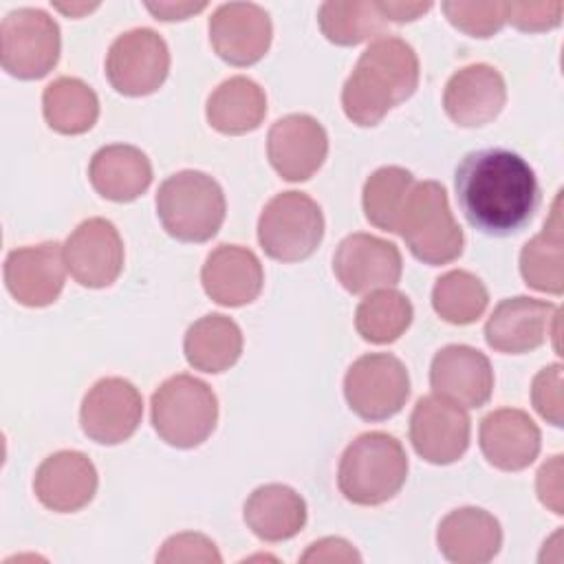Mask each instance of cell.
<instances>
[{"mask_svg": "<svg viewBox=\"0 0 564 564\" xmlns=\"http://www.w3.org/2000/svg\"><path fill=\"white\" fill-rule=\"evenodd\" d=\"M456 200L471 227L487 236H511L538 212L540 185L531 165L505 148H485L460 159Z\"/></svg>", "mask_w": 564, "mask_h": 564, "instance_id": "1", "label": "cell"}, {"mask_svg": "<svg viewBox=\"0 0 564 564\" xmlns=\"http://www.w3.org/2000/svg\"><path fill=\"white\" fill-rule=\"evenodd\" d=\"M419 86V57L394 35L377 37L357 59L341 88L346 117L357 126H377L390 108L412 97Z\"/></svg>", "mask_w": 564, "mask_h": 564, "instance_id": "2", "label": "cell"}, {"mask_svg": "<svg viewBox=\"0 0 564 564\" xmlns=\"http://www.w3.org/2000/svg\"><path fill=\"white\" fill-rule=\"evenodd\" d=\"M408 478V454L392 434L364 432L341 454L337 485L352 505L375 507L399 494Z\"/></svg>", "mask_w": 564, "mask_h": 564, "instance_id": "3", "label": "cell"}, {"mask_svg": "<svg viewBox=\"0 0 564 564\" xmlns=\"http://www.w3.org/2000/svg\"><path fill=\"white\" fill-rule=\"evenodd\" d=\"M397 234L425 264H447L463 253V229L449 212L445 187L436 181H414L401 207Z\"/></svg>", "mask_w": 564, "mask_h": 564, "instance_id": "4", "label": "cell"}, {"mask_svg": "<svg viewBox=\"0 0 564 564\" xmlns=\"http://www.w3.org/2000/svg\"><path fill=\"white\" fill-rule=\"evenodd\" d=\"M156 214L172 238L205 242L225 220V194L209 174L181 170L159 185Z\"/></svg>", "mask_w": 564, "mask_h": 564, "instance_id": "5", "label": "cell"}, {"mask_svg": "<svg viewBox=\"0 0 564 564\" xmlns=\"http://www.w3.org/2000/svg\"><path fill=\"white\" fill-rule=\"evenodd\" d=\"M150 414L156 434L167 445L189 449L214 432L218 399L205 381L183 372L165 379L154 390Z\"/></svg>", "mask_w": 564, "mask_h": 564, "instance_id": "6", "label": "cell"}, {"mask_svg": "<svg viewBox=\"0 0 564 564\" xmlns=\"http://www.w3.org/2000/svg\"><path fill=\"white\" fill-rule=\"evenodd\" d=\"M324 236L319 205L304 192L275 194L258 218V240L264 253L280 262L306 260Z\"/></svg>", "mask_w": 564, "mask_h": 564, "instance_id": "7", "label": "cell"}, {"mask_svg": "<svg viewBox=\"0 0 564 564\" xmlns=\"http://www.w3.org/2000/svg\"><path fill=\"white\" fill-rule=\"evenodd\" d=\"M59 26L42 9L9 11L0 24V62L18 79H40L59 59Z\"/></svg>", "mask_w": 564, "mask_h": 564, "instance_id": "8", "label": "cell"}, {"mask_svg": "<svg viewBox=\"0 0 564 564\" xmlns=\"http://www.w3.org/2000/svg\"><path fill=\"white\" fill-rule=\"evenodd\" d=\"M344 394L357 416L364 421H383L405 405L410 397V375L399 357L390 352H368L348 368Z\"/></svg>", "mask_w": 564, "mask_h": 564, "instance_id": "9", "label": "cell"}, {"mask_svg": "<svg viewBox=\"0 0 564 564\" xmlns=\"http://www.w3.org/2000/svg\"><path fill=\"white\" fill-rule=\"evenodd\" d=\"M170 51L165 40L148 29L121 33L108 48L106 75L112 88L128 97L154 93L167 77Z\"/></svg>", "mask_w": 564, "mask_h": 564, "instance_id": "10", "label": "cell"}, {"mask_svg": "<svg viewBox=\"0 0 564 564\" xmlns=\"http://www.w3.org/2000/svg\"><path fill=\"white\" fill-rule=\"evenodd\" d=\"M143 416L141 392L123 377L99 379L84 397L79 423L84 434L101 445L128 441Z\"/></svg>", "mask_w": 564, "mask_h": 564, "instance_id": "11", "label": "cell"}, {"mask_svg": "<svg viewBox=\"0 0 564 564\" xmlns=\"http://www.w3.org/2000/svg\"><path fill=\"white\" fill-rule=\"evenodd\" d=\"M414 452L434 465L458 460L469 445V416L465 408L438 397H421L410 416Z\"/></svg>", "mask_w": 564, "mask_h": 564, "instance_id": "12", "label": "cell"}, {"mask_svg": "<svg viewBox=\"0 0 564 564\" xmlns=\"http://www.w3.org/2000/svg\"><path fill=\"white\" fill-rule=\"evenodd\" d=\"M333 271L348 293H368L375 289H390L399 282L403 262L394 242L370 234L346 236L335 256Z\"/></svg>", "mask_w": 564, "mask_h": 564, "instance_id": "13", "label": "cell"}, {"mask_svg": "<svg viewBox=\"0 0 564 564\" xmlns=\"http://www.w3.org/2000/svg\"><path fill=\"white\" fill-rule=\"evenodd\" d=\"M64 262L82 286H110L123 269V242L117 227L106 218L79 223L66 238Z\"/></svg>", "mask_w": 564, "mask_h": 564, "instance_id": "14", "label": "cell"}, {"mask_svg": "<svg viewBox=\"0 0 564 564\" xmlns=\"http://www.w3.org/2000/svg\"><path fill=\"white\" fill-rule=\"evenodd\" d=\"M271 35L269 13L253 2H225L209 18V42L231 66H251L262 59Z\"/></svg>", "mask_w": 564, "mask_h": 564, "instance_id": "15", "label": "cell"}, {"mask_svg": "<svg viewBox=\"0 0 564 564\" xmlns=\"http://www.w3.org/2000/svg\"><path fill=\"white\" fill-rule=\"evenodd\" d=\"M267 154L273 170L291 183L311 178L328 154L324 126L311 115H286L267 134Z\"/></svg>", "mask_w": 564, "mask_h": 564, "instance_id": "16", "label": "cell"}, {"mask_svg": "<svg viewBox=\"0 0 564 564\" xmlns=\"http://www.w3.org/2000/svg\"><path fill=\"white\" fill-rule=\"evenodd\" d=\"M64 247L55 240L13 249L4 260V284L24 306L53 304L64 289Z\"/></svg>", "mask_w": 564, "mask_h": 564, "instance_id": "17", "label": "cell"}, {"mask_svg": "<svg viewBox=\"0 0 564 564\" xmlns=\"http://www.w3.org/2000/svg\"><path fill=\"white\" fill-rule=\"evenodd\" d=\"M560 308L551 302L516 295L502 300L485 324V339L498 352L520 355L542 346Z\"/></svg>", "mask_w": 564, "mask_h": 564, "instance_id": "18", "label": "cell"}, {"mask_svg": "<svg viewBox=\"0 0 564 564\" xmlns=\"http://www.w3.org/2000/svg\"><path fill=\"white\" fill-rule=\"evenodd\" d=\"M430 383L434 394L460 408H480L491 397L494 370L480 350L465 344H449L434 355Z\"/></svg>", "mask_w": 564, "mask_h": 564, "instance_id": "19", "label": "cell"}, {"mask_svg": "<svg viewBox=\"0 0 564 564\" xmlns=\"http://www.w3.org/2000/svg\"><path fill=\"white\" fill-rule=\"evenodd\" d=\"M97 482V469L84 452L62 449L40 463L33 491L46 509L73 513L93 500Z\"/></svg>", "mask_w": 564, "mask_h": 564, "instance_id": "20", "label": "cell"}, {"mask_svg": "<svg viewBox=\"0 0 564 564\" xmlns=\"http://www.w3.org/2000/svg\"><path fill=\"white\" fill-rule=\"evenodd\" d=\"M507 101L502 75L489 64H469L456 70L443 93L447 117L463 128H478L494 121Z\"/></svg>", "mask_w": 564, "mask_h": 564, "instance_id": "21", "label": "cell"}, {"mask_svg": "<svg viewBox=\"0 0 564 564\" xmlns=\"http://www.w3.org/2000/svg\"><path fill=\"white\" fill-rule=\"evenodd\" d=\"M480 449L502 471H520L540 454V427L518 408H500L480 421Z\"/></svg>", "mask_w": 564, "mask_h": 564, "instance_id": "22", "label": "cell"}, {"mask_svg": "<svg viewBox=\"0 0 564 564\" xmlns=\"http://www.w3.org/2000/svg\"><path fill=\"white\" fill-rule=\"evenodd\" d=\"M205 293L223 306H245L253 302L264 282L258 256L240 245H218L200 269Z\"/></svg>", "mask_w": 564, "mask_h": 564, "instance_id": "23", "label": "cell"}, {"mask_svg": "<svg viewBox=\"0 0 564 564\" xmlns=\"http://www.w3.org/2000/svg\"><path fill=\"white\" fill-rule=\"evenodd\" d=\"M438 551L456 564H485L494 560L502 544L500 522L480 507L449 511L436 531Z\"/></svg>", "mask_w": 564, "mask_h": 564, "instance_id": "24", "label": "cell"}, {"mask_svg": "<svg viewBox=\"0 0 564 564\" xmlns=\"http://www.w3.org/2000/svg\"><path fill=\"white\" fill-rule=\"evenodd\" d=\"M88 178L97 194L115 203L139 198L152 183V163L145 152L128 143L99 148L88 165Z\"/></svg>", "mask_w": 564, "mask_h": 564, "instance_id": "25", "label": "cell"}, {"mask_svg": "<svg viewBox=\"0 0 564 564\" xmlns=\"http://www.w3.org/2000/svg\"><path fill=\"white\" fill-rule=\"evenodd\" d=\"M245 522L264 542H282L306 524V502L289 485L269 482L251 491L245 502Z\"/></svg>", "mask_w": 564, "mask_h": 564, "instance_id": "26", "label": "cell"}, {"mask_svg": "<svg viewBox=\"0 0 564 564\" xmlns=\"http://www.w3.org/2000/svg\"><path fill=\"white\" fill-rule=\"evenodd\" d=\"M183 350L192 368L216 375L238 361L242 352V330L231 317L209 313L187 328Z\"/></svg>", "mask_w": 564, "mask_h": 564, "instance_id": "27", "label": "cell"}, {"mask_svg": "<svg viewBox=\"0 0 564 564\" xmlns=\"http://www.w3.org/2000/svg\"><path fill=\"white\" fill-rule=\"evenodd\" d=\"M267 115V95L249 77L225 79L207 99V121L223 134H245L256 130Z\"/></svg>", "mask_w": 564, "mask_h": 564, "instance_id": "28", "label": "cell"}, {"mask_svg": "<svg viewBox=\"0 0 564 564\" xmlns=\"http://www.w3.org/2000/svg\"><path fill=\"white\" fill-rule=\"evenodd\" d=\"M560 196L553 203L549 220L520 251V273L524 282L544 293L560 295L564 291V247H562Z\"/></svg>", "mask_w": 564, "mask_h": 564, "instance_id": "29", "label": "cell"}, {"mask_svg": "<svg viewBox=\"0 0 564 564\" xmlns=\"http://www.w3.org/2000/svg\"><path fill=\"white\" fill-rule=\"evenodd\" d=\"M46 123L59 134L88 132L99 117L95 90L77 77H57L42 93Z\"/></svg>", "mask_w": 564, "mask_h": 564, "instance_id": "30", "label": "cell"}, {"mask_svg": "<svg viewBox=\"0 0 564 564\" xmlns=\"http://www.w3.org/2000/svg\"><path fill=\"white\" fill-rule=\"evenodd\" d=\"M412 315V304L401 291L377 289L359 302L355 328L370 344H390L405 333Z\"/></svg>", "mask_w": 564, "mask_h": 564, "instance_id": "31", "label": "cell"}, {"mask_svg": "<svg viewBox=\"0 0 564 564\" xmlns=\"http://www.w3.org/2000/svg\"><path fill=\"white\" fill-rule=\"evenodd\" d=\"M317 22L322 33L339 44V46H355L366 42L386 29V18L377 2L355 0V2H324L317 11Z\"/></svg>", "mask_w": 564, "mask_h": 564, "instance_id": "32", "label": "cell"}, {"mask_svg": "<svg viewBox=\"0 0 564 564\" xmlns=\"http://www.w3.org/2000/svg\"><path fill=\"white\" fill-rule=\"evenodd\" d=\"M489 304L487 286L469 271L454 269L443 273L432 289V306L436 315L449 324L476 322Z\"/></svg>", "mask_w": 564, "mask_h": 564, "instance_id": "33", "label": "cell"}, {"mask_svg": "<svg viewBox=\"0 0 564 564\" xmlns=\"http://www.w3.org/2000/svg\"><path fill=\"white\" fill-rule=\"evenodd\" d=\"M412 185H414V176L405 167L386 165L372 172L361 194L364 214L368 223L383 231L397 234V220Z\"/></svg>", "mask_w": 564, "mask_h": 564, "instance_id": "34", "label": "cell"}, {"mask_svg": "<svg viewBox=\"0 0 564 564\" xmlns=\"http://www.w3.org/2000/svg\"><path fill=\"white\" fill-rule=\"evenodd\" d=\"M447 20L474 37H489L507 22L505 2H443Z\"/></svg>", "mask_w": 564, "mask_h": 564, "instance_id": "35", "label": "cell"}, {"mask_svg": "<svg viewBox=\"0 0 564 564\" xmlns=\"http://www.w3.org/2000/svg\"><path fill=\"white\" fill-rule=\"evenodd\" d=\"M531 401L542 419L551 425H562V366L551 364L542 368L531 383Z\"/></svg>", "mask_w": 564, "mask_h": 564, "instance_id": "36", "label": "cell"}, {"mask_svg": "<svg viewBox=\"0 0 564 564\" xmlns=\"http://www.w3.org/2000/svg\"><path fill=\"white\" fill-rule=\"evenodd\" d=\"M216 544L203 533H178L163 542L156 562H220Z\"/></svg>", "mask_w": 564, "mask_h": 564, "instance_id": "37", "label": "cell"}, {"mask_svg": "<svg viewBox=\"0 0 564 564\" xmlns=\"http://www.w3.org/2000/svg\"><path fill=\"white\" fill-rule=\"evenodd\" d=\"M507 20L520 31H546L560 24L562 2H505Z\"/></svg>", "mask_w": 564, "mask_h": 564, "instance_id": "38", "label": "cell"}, {"mask_svg": "<svg viewBox=\"0 0 564 564\" xmlns=\"http://www.w3.org/2000/svg\"><path fill=\"white\" fill-rule=\"evenodd\" d=\"M538 498L553 513L562 516V456H551L538 471Z\"/></svg>", "mask_w": 564, "mask_h": 564, "instance_id": "39", "label": "cell"}, {"mask_svg": "<svg viewBox=\"0 0 564 564\" xmlns=\"http://www.w3.org/2000/svg\"><path fill=\"white\" fill-rule=\"evenodd\" d=\"M359 553L341 538H324L313 542L302 562H359Z\"/></svg>", "mask_w": 564, "mask_h": 564, "instance_id": "40", "label": "cell"}, {"mask_svg": "<svg viewBox=\"0 0 564 564\" xmlns=\"http://www.w3.org/2000/svg\"><path fill=\"white\" fill-rule=\"evenodd\" d=\"M383 18L392 22H410L425 13L432 4L430 2H377Z\"/></svg>", "mask_w": 564, "mask_h": 564, "instance_id": "41", "label": "cell"}, {"mask_svg": "<svg viewBox=\"0 0 564 564\" xmlns=\"http://www.w3.org/2000/svg\"><path fill=\"white\" fill-rule=\"evenodd\" d=\"M148 11H152L156 15V20H183L187 18L189 13H196V11H203L205 9V2H198V4H189V2H148L145 4Z\"/></svg>", "mask_w": 564, "mask_h": 564, "instance_id": "42", "label": "cell"}, {"mask_svg": "<svg viewBox=\"0 0 564 564\" xmlns=\"http://www.w3.org/2000/svg\"><path fill=\"white\" fill-rule=\"evenodd\" d=\"M93 7L97 4H82V7H64V4H57L59 11H66V13H77V11H90Z\"/></svg>", "mask_w": 564, "mask_h": 564, "instance_id": "43", "label": "cell"}]
</instances>
